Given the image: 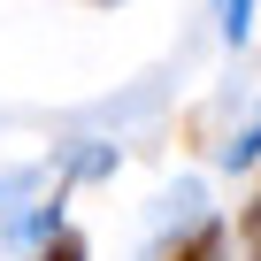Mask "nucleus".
Wrapping results in <instances>:
<instances>
[{
    "instance_id": "1",
    "label": "nucleus",
    "mask_w": 261,
    "mask_h": 261,
    "mask_svg": "<svg viewBox=\"0 0 261 261\" xmlns=\"http://www.w3.org/2000/svg\"><path fill=\"white\" fill-rule=\"evenodd\" d=\"M39 261H85V238H77V230H46Z\"/></svg>"
},
{
    "instance_id": "3",
    "label": "nucleus",
    "mask_w": 261,
    "mask_h": 261,
    "mask_svg": "<svg viewBox=\"0 0 261 261\" xmlns=\"http://www.w3.org/2000/svg\"><path fill=\"white\" fill-rule=\"evenodd\" d=\"M246 16H253V0H223V31L246 39Z\"/></svg>"
},
{
    "instance_id": "2",
    "label": "nucleus",
    "mask_w": 261,
    "mask_h": 261,
    "mask_svg": "<svg viewBox=\"0 0 261 261\" xmlns=\"http://www.w3.org/2000/svg\"><path fill=\"white\" fill-rule=\"evenodd\" d=\"M215 253H223V230H200V238H192L177 261H215Z\"/></svg>"
},
{
    "instance_id": "5",
    "label": "nucleus",
    "mask_w": 261,
    "mask_h": 261,
    "mask_svg": "<svg viewBox=\"0 0 261 261\" xmlns=\"http://www.w3.org/2000/svg\"><path fill=\"white\" fill-rule=\"evenodd\" d=\"M253 261H261V253H253Z\"/></svg>"
},
{
    "instance_id": "4",
    "label": "nucleus",
    "mask_w": 261,
    "mask_h": 261,
    "mask_svg": "<svg viewBox=\"0 0 261 261\" xmlns=\"http://www.w3.org/2000/svg\"><path fill=\"white\" fill-rule=\"evenodd\" d=\"M238 238H246V246H253V253H261V200H253V207H246V215H238Z\"/></svg>"
}]
</instances>
